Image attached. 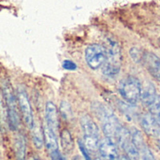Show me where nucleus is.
Wrapping results in <instances>:
<instances>
[{
  "label": "nucleus",
  "instance_id": "obj_1",
  "mask_svg": "<svg viewBox=\"0 0 160 160\" xmlns=\"http://www.w3.org/2000/svg\"><path fill=\"white\" fill-rule=\"evenodd\" d=\"M105 49L107 52V59L102 66V72L107 77H114L121 69V49L118 42L112 38H108Z\"/></svg>",
  "mask_w": 160,
  "mask_h": 160
},
{
  "label": "nucleus",
  "instance_id": "obj_2",
  "mask_svg": "<svg viewBox=\"0 0 160 160\" xmlns=\"http://www.w3.org/2000/svg\"><path fill=\"white\" fill-rule=\"evenodd\" d=\"M80 124L83 133V144L88 151H96L99 144V129L98 125L87 114L81 117Z\"/></svg>",
  "mask_w": 160,
  "mask_h": 160
},
{
  "label": "nucleus",
  "instance_id": "obj_3",
  "mask_svg": "<svg viewBox=\"0 0 160 160\" xmlns=\"http://www.w3.org/2000/svg\"><path fill=\"white\" fill-rule=\"evenodd\" d=\"M3 98L8 112V126L11 131H16L20 125V116L18 112V102L16 97L9 85H6L3 89Z\"/></svg>",
  "mask_w": 160,
  "mask_h": 160
},
{
  "label": "nucleus",
  "instance_id": "obj_4",
  "mask_svg": "<svg viewBox=\"0 0 160 160\" xmlns=\"http://www.w3.org/2000/svg\"><path fill=\"white\" fill-rule=\"evenodd\" d=\"M119 92L126 101H128L130 105H135L141 99V82L136 77L128 76L120 82Z\"/></svg>",
  "mask_w": 160,
  "mask_h": 160
},
{
  "label": "nucleus",
  "instance_id": "obj_5",
  "mask_svg": "<svg viewBox=\"0 0 160 160\" xmlns=\"http://www.w3.org/2000/svg\"><path fill=\"white\" fill-rule=\"evenodd\" d=\"M85 62L91 69L101 68L107 59V52L104 46L99 44H91L85 49Z\"/></svg>",
  "mask_w": 160,
  "mask_h": 160
},
{
  "label": "nucleus",
  "instance_id": "obj_6",
  "mask_svg": "<svg viewBox=\"0 0 160 160\" xmlns=\"http://www.w3.org/2000/svg\"><path fill=\"white\" fill-rule=\"evenodd\" d=\"M17 102H18V106L22 114V117L23 119L24 124L26 125V127L29 129H32L35 122H34V115H33V111H32V107L28 98V96L26 95L25 91L20 89L18 90L17 93Z\"/></svg>",
  "mask_w": 160,
  "mask_h": 160
},
{
  "label": "nucleus",
  "instance_id": "obj_7",
  "mask_svg": "<svg viewBox=\"0 0 160 160\" xmlns=\"http://www.w3.org/2000/svg\"><path fill=\"white\" fill-rule=\"evenodd\" d=\"M99 120L102 123V130L106 138L115 142V137L121 128L117 117L112 112L109 114L100 118Z\"/></svg>",
  "mask_w": 160,
  "mask_h": 160
},
{
  "label": "nucleus",
  "instance_id": "obj_8",
  "mask_svg": "<svg viewBox=\"0 0 160 160\" xmlns=\"http://www.w3.org/2000/svg\"><path fill=\"white\" fill-rule=\"evenodd\" d=\"M98 152L105 160H116L118 158L117 144L114 141L110 139H104L98 144Z\"/></svg>",
  "mask_w": 160,
  "mask_h": 160
},
{
  "label": "nucleus",
  "instance_id": "obj_9",
  "mask_svg": "<svg viewBox=\"0 0 160 160\" xmlns=\"http://www.w3.org/2000/svg\"><path fill=\"white\" fill-rule=\"evenodd\" d=\"M148 72L160 82V58L153 52H144L142 63Z\"/></svg>",
  "mask_w": 160,
  "mask_h": 160
},
{
  "label": "nucleus",
  "instance_id": "obj_10",
  "mask_svg": "<svg viewBox=\"0 0 160 160\" xmlns=\"http://www.w3.org/2000/svg\"><path fill=\"white\" fill-rule=\"evenodd\" d=\"M46 126L55 132L59 128V114L56 105L52 101H48L45 105Z\"/></svg>",
  "mask_w": 160,
  "mask_h": 160
},
{
  "label": "nucleus",
  "instance_id": "obj_11",
  "mask_svg": "<svg viewBox=\"0 0 160 160\" xmlns=\"http://www.w3.org/2000/svg\"><path fill=\"white\" fill-rule=\"evenodd\" d=\"M141 126L144 132L152 137H156L158 130L160 129L159 126L156 120V117L149 113H144L141 117Z\"/></svg>",
  "mask_w": 160,
  "mask_h": 160
},
{
  "label": "nucleus",
  "instance_id": "obj_12",
  "mask_svg": "<svg viewBox=\"0 0 160 160\" xmlns=\"http://www.w3.org/2000/svg\"><path fill=\"white\" fill-rule=\"evenodd\" d=\"M157 96L158 95H157L156 86L151 82H145V84L142 87V92H141L142 103L144 106L149 107L154 102V100L157 98Z\"/></svg>",
  "mask_w": 160,
  "mask_h": 160
},
{
  "label": "nucleus",
  "instance_id": "obj_13",
  "mask_svg": "<svg viewBox=\"0 0 160 160\" xmlns=\"http://www.w3.org/2000/svg\"><path fill=\"white\" fill-rule=\"evenodd\" d=\"M14 155L16 160H25L26 158V142L22 134H17L13 142Z\"/></svg>",
  "mask_w": 160,
  "mask_h": 160
},
{
  "label": "nucleus",
  "instance_id": "obj_14",
  "mask_svg": "<svg viewBox=\"0 0 160 160\" xmlns=\"http://www.w3.org/2000/svg\"><path fill=\"white\" fill-rule=\"evenodd\" d=\"M60 143H61V148L66 155H68L73 151L74 141L68 129L67 128L62 129L60 133Z\"/></svg>",
  "mask_w": 160,
  "mask_h": 160
},
{
  "label": "nucleus",
  "instance_id": "obj_15",
  "mask_svg": "<svg viewBox=\"0 0 160 160\" xmlns=\"http://www.w3.org/2000/svg\"><path fill=\"white\" fill-rule=\"evenodd\" d=\"M116 144L123 150H125L132 142H131V133L126 128L121 127L116 137H115Z\"/></svg>",
  "mask_w": 160,
  "mask_h": 160
},
{
  "label": "nucleus",
  "instance_id": "obj_16",
  "mask_svg": "<svg viewBox=\"0 0 160 160\" xmlns=\"http://www.w3.org/2000/svg\"><path fill=\"white\" fill-rule=\"evenodd\" d=\"M32 131V140L37 149H41L44 145V131L43 128L38 125H34Z\"/></svg>",
  "mask_w": 160,
  "mask_h": 160
},
{
  "label": "nucleus",
  "instance_id": "obj_17",
  "mask_svg": "<svg viewBox=\"0 0 160 160\" xmlns=\"http://www.w3.org/2000/svg\"><path fill=\"white\" fill-rule=\"evenodd\" d=\"M131 142L133 143V145L140 151L144 145H146L144 143V140L143 137L141 133V131L139 130H135L132 134H131Z\"/></svg>",
  "mask_w": 160,
  "mask_h": 160
},
{
  "label": "nucleus",
  "instance_id": "obj_18",
  "mask_svg": "<svg viewBox=\"0 0 160 160\" xmlns=\"http://www.w3.org/2000/svg\"><path fill=\"white\" fill-rule=\"evenodd\" d=\"M124 151L126 152V157L129 160L140 159V151L133 145L132 142Z\"/></svg>",
  "mask_w": 160,
  "mask_h": 160
},
{
  "label": "nucleus",
  "instance_id": "obj_19",
  "mask_svg": "<svg viewBox=\"0 0 160 160\" xmlns=\"http://www.w3.org/2000/svg\"><path fill=\"white\" fill-rule=\"evenodd\" d=\"M59 112H60V115L65 119V120H68L69 117L72 115L71 112V108L69 106V104L67 101H61L60 103V108H59Z\"/></svg>",
  "mask_w": 160,
  "mask_h": 160
},
{
  "label": "nucleus",
  "instance_id": "obj_20",
  "mask_svg": "<svg viewBox=\"0 0 160 160\" xmlns=\"http://www.w3.org/2000/svg\"><path fill=\"white\" fill-rule=\"evenodd\" d=\"M129 55H130V57L132 58V60L135 63L142 64V59H143L144 52L141 49H138L136 47H133V48H131L129 50Z\"/></svg>",
  "mask_w": 160,
  "mask_h": 160
},
{
  "label": "nucleus",
  "instance_id": "obj_21",
  "mask_svg": "<svg viewBox=\"0 0 160 160\" xmlns=\"http://www.w3.org/2000/svg\"><path fill=\"white\" fill-rule=\"evenodd\" d=\"M5 124L8 125V112L4 98H0V125L4 126Z\"/></svg>",
  "mask_w": 160,
  "mask_h": 160
},
{
  "label": "nucleus",
  "instance_id": "obj_22",
  "mask_svg": "<svg viewBox=\"0 0 160 160\" xmlns=\"http://www.w3.org/2000/svg\"><path fill=\"white\" fill-rule=\"evenodd\" d=\"M149 108V112L152 115L156 116L160 112V96H157V98H155L154 102L148 107Z\"/></svg>",
  "mask_w": 160,
  "mask_h": 160
},
{
  "label": "nucleus",
  "instance_id": "obj_23",
  "mask_svg": "<svg viewBox=\"0 0 160 160\" xmlns=\"http://www.w3.org/2000/svg\"><path fill=\"white\" fill-rule=\"evenodd\" d=\"M141 154H142V159L143 160H156L153 153L151 152V150L148 148L147 145H144L141 150H140Z\"/></svg>",
  "mask_w": 160,
  "mask_h": 160
},
{
  "label": "nucleus",
  "instance_id": "obj_24",
  "mask_svg": "<svg viewBox=\"0 0 160 160\" xmlns=\"http://www.w3.org/2000/svg\"><path fill=\"white\" fill-rule=\"evenodd\" d=\"M62 67L63 68H65L66 70H70V71H73V70H76L77 69V65L71 61V60H64L63 63H62Z\"/></svg>",
  "mask_w": 160,
  "mask_h": 160
},
{
  "label": "nucleus",
  "instance_id": "obj_25",
  "mask_svg": "<svg viewBox=\"0 0 160 160\" xmlns=\"http://www.w3.org/2000/svg\"><path fill=\"white\" fill-rule=\"evenodd\" d=\"M78 145H79V148H80V150H81V152H82V156L84 158V160H92L90 155H89V152H88L87 148L85 147V145L83 144V142H82V141L79 140L78 141Z\"/></svg>",
  "mask_w": 160,
  "mask_h": 160
},
{
  "label": "nucleus",
  "instance_id": "obj_26",
  "mask_svg": "<svg viewBox=\"0 0 160 160\" xmlns=\"http://www.w3.org/2000/svg\"><path fill=\"white\" fill-rule=\"evenodd\" d=\"M156 139H157V141H158V144L160 145V129L158 130V134L156 135V137H155Z\"/></svg>",
  "mask_w": 160,
  "mask_h": 160
},
{
  "label": "nucleus",
  "instance_id": "obj_27",
  "mask_svg": "<svg viewBox=\"0 0 160 160\" xmlns=\"http://www.w3.org/2000/svg\"><path fill=\"white\" fill-rule=\"evenodd\" d=\"M116 160H129L126 156H120V157H118V158Z\"/></svg>",
  "mask_w": 160,
  "mask_h": 160
},
{
  "label": "nucleus",
  "instance_id": "obj_28",
  "mask_svg": "<svg viewBox=\"0 0 160 160\" xmlns=\"http://www.w3.org/2000/svg\"><path fill=\"white\" fill-rule=\"evenodd\" d=\"M156 120H157V122H158V126H159L160 128V112L158 115H156Z\"/></svg>",
  "mask_w": 160,
  "mask_h": 160
},
{
  "label": "nucleus",
  "instance_id": "obj_29",
  "mask_svg": "<svg viewBox=\"0 0 160 160\" xmlns=\"http://www.w3.org/2000/svg\"><path fill=\"white\" fill-rule=\"evenodd\" d=\"M29 160H40V159H39V158H38V156H32Z\"/></svg>",
  "mask_w": 160,
  "mask_h": 160
},
{
  "label": "nucleus",
  "instance_id": "obj_30",
  "mask_svg": "<svg viewBox=\"0 0 160 160\" xmlns=\"http://www.w3.org/2000/svg\"><path fill=\"white\" fill-rule=\"evenodd\" d=\"M94 160H101V159H100V158H95Z\"/></svg>",
  "mask_w": 160,
  "mask_h": 160
}]
</instances>
